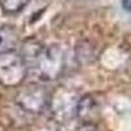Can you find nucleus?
I'll list each match as a JSON object with an SVG mask.
<instances>
[{
  "instance_id": "obj_3",
  "label": "nucleus",
  "mask_w": 131,
  "mask_h": 131,
  "mask_svg": "<svg viewBox=\"0 0 131 131\" xmlns=\"http://www.w3.org/2000/svg\"><path fill=\"white\" fill-rule=\"evenodd\" d=\"M50 93L45 85L39 83H30L18 89L16 94V104L24 112L30 114H39L49 106Z\"/></svg>"
},
{
  "instance_id": "obj_4",
  "label": "nucleus",
  "mask_w": 131,
  "mask_h": 131,
  "mask_svg": "<svg viewBox=\"0 0 131 131\" xmlns=\"http://www.w3.org/2000/svg\"><path fill=\"white\" fill-rule=\"evenodd\" d=\"M79 97L73 91L60 86L52 94H50L49 106L52 117L59 122H67L76 115Z\"/></svg>"
},
{
  "instance_id": "obj_7",
  "label": "nucleus",
  "mask_w": 131,
  "mask_h": 131,
  "mask_svg": "<svg viewBox=\"0 0 131 131\" xmlns=\"http://www.w3.org/2000/svg\"><path fill=\"white\" fill-rule=\"evenodd\" d=\"M2 39H3V28H0V51H2Z\"/></svg>"
},
{
  "instance_id": "obj_5",
  "label": "nucleus",
  "mask_w": 131,
  "mask_h": 131,
  "mask_svg": "<svg viewBox=\"0 0 131 131\" xmlns=\"http://www.w3.org/2000/svg\"><path fill=\"white\" fill-rule=\"evenodd\" d=\"M98 114H100L98 104L91 94H85L79 98L75 117H78L81 122L89 125V123H93L98 118Z\"/></svg>"
},
{
  "instance_id": "obj_6",
  "label": "nucleus",
  "mask_w": 131,
  "mask_h": 131,
  "mask_svg": "<svg viewBox=\"0 0 131 131\" xmlns=\"http://www.w3.org/2000/svg\"><path fill=\"white\" fill-rule=\"evenodd\" d=\"M29 3L30 0H0V7L5 13L15 15L21 12Z\"/></svg>"
},
{
  "instance_id": "obj_1",
  "label": "nucleus",
  "mask_w": 131,
  "mask_h": 131,
  "mask_svg": "<svg viewBox=\"0 0 131 131\" xmlns=\"http://www.w3.org/2000/svg\"><path fill=\"white\" fill-rule=\"evenodd\" d=\"M64 66H66V59L62 47L58 45H52L43 47L38 59L33 66V70L37 72L39 80L54 81L62 76L64 71Z\"/></svg>"
},
{
  "instance_id": "obj_2",
  "label": "nucleus",
  "mask_w": 131,
  "mask_h": 131,
  "mask_svg": "<svg viewBox=\"0 0 131 131\" xmlns=\"http://www.w3.org/2000/svg\"><path fill=\"white\" fill-rule=\"evenodd\" d=\"M29 70L20 52L10 50L0 54V85L16 88L24 83Z\"/></svg>"
}]
</instances>
